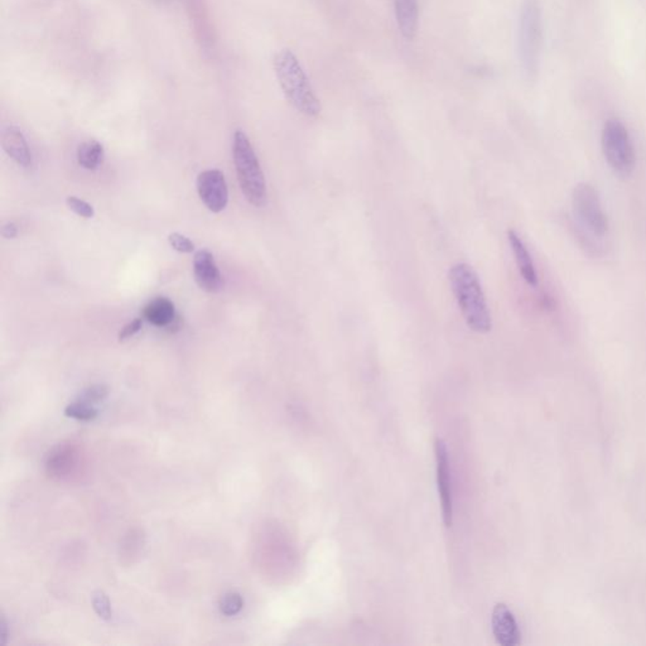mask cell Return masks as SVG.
I'll return each instance as SVG.
<instances>
[{"mask_svg":"<svg viewBox=\"0 0 646 646\" xmlns=\"http://www.w3.org/2000/svg\"><path fill=\"white\" fill-rule=\"evenodd\" d=\"M448 278L469 329L477 334L490 332L493 329L491 313L475 270L469 264L458 262L450 269Z\"/></svg>","mask_w":646,"mask_h":646,"instance_id":"1","label":"cell"},{"mask_svg":"<svg viewBox=\"0 0 646 646\" xmlns=\"http://www.w3.org/2000/svg\"><path fill=\"white\" fill-rule=\"evenodd\" d=\"M274 70L281 89L293 108L303 115L317 118L321 114L319 99L292 51L281 49L275 55Z\"/></svg>","mask_w":646,"mask_h":646,"instance_id":"2","label":"cell"},{"mask_svg":"<svg viewBox=\"0 0 646 646\" xmlns=\"http://www.w3.org/2000/svg\"><path fill=\"white\" fill-rule=\"evenodd\" d=\"M232 156L239 186L246 201L255 208L265 206L268 200L265 177L248 135L241 130L234 134Z\"/></svg>","mask_w":646,"mask_h":646,"instance_id":"3","label":"cell"},{"mask_svg":"<svg viewBox=\"0 0 646 646\" xmlns=\"http://www.w3.org/2000/svg\"><path fill=\"white\" fill-rule=\"evenodd\" d=\"M542 46V8L538 0H524L519 15L518 56L526 79L537 77Z\"/></svg>","mask_w":646,"mask_h":646,"instance_id":"4","label":"cell"},{"mask_svg":"<svg viewBox=\"0 0 646 646\" xmlns=\"http://www.w3.org/2000/svg\"><path fill=\"white\" fill-rule=\"evenodd\" d=\"M602 149L611 170L628 177L635 168V151L628 129L617 119H610L602 132Z\"/></svg>","mask_w":646,"mask_h":646,"instance_id":"5","label":"cell"},{"mask_svg":"<svg viewBox=\"0 0 646 646\" xmlns=\"http://www.w3.org/2000/svg\"><path fill=\"white\" fill-rule=\"evenodd\" d=\"M574 213L581 222L597 236L609 230V220L604 214L597 189L590 183H578L572 194Z\"/></svg>","mask_w":646,"mask_h":646,"instance_id":"6","label":"cell"},{"mask_svg":"<svg viewBox=\"0 0 646 646\" xmlns=\"http://www.w3.org/2000/svg\"><path fill=\"white\" fill-rule=\"evenodd\" d=\"M197 192L205 206L215 214L225 210L229 203V189L225 176L219 170H208L198 175L196 181Z\"/></svg>","mask_w":646,"mask_h":646,"instance_id":"7","label":"cell"},{"mask_svg":"<svg viewBox=\"0 0 646 646\" xmlns=\"http://www.w3.org/2000/svg\"><path fill=\"white\" fill-rule=\"evenodd\" d=\"M436 461H437V485H438L439 500L442 509V518L447 528L453 523V499H452L451 471L450 460L445 442L436 439Z\"/></svg>","mask_w":646,"mask_h":646,"instance_id":"8","label":"cell"},{"mask_svg":"<svg viewBox=\"0 0 646 646\" xmlns=\"http://www.w3.org/2000/svg\"><path fill=\"white\" fill-rule=\"evenodd\" d=\"M194 275L197 286L208 293H217L222 288V275L210 251L202 249L194 256Z\"/></svg>","mask_w":646,"mask_h":646,"instance_id":"9","label":"cell"},{"mask_svg":"<svg viewBox=\"0 0 646 646\" xmlns=\"http://www.w3.org/2000/svg\"><path fill=\"white\" fill-rule=\"evenodd\" d=\"M493 631L496 641L502 646H515L520 644V631L518 622L512 611L504 604H498L493 611Z\"/></svg>","mask_w":646,"mask_h":646,"instance_id":"10","label":"cell"},{"mask_svg":"<svg viewBox=\"0 0 646 646\" xmlns=\"http://www.w3.org/2000/svg\"><path fill=\"white\" fill-rule=\"evenodd\" d=\"M1 146L17 165L23 168L32 165V153L20 129L13 125L6 127L1 133Z\"/></svg>","mask_w":646,"mask_h":646,"instance_id":"11","label":"cell"},{"mask_svg":"<svg viewBox=\"0 0 646 646\" xmlns=\"http://www.w3.org/2000/svg\"><path fill=\"white\" fill-rule=\"evenodd\" d=\"M395 12L396 25L404 39L413 41L419 23L418 0H393Z\"/></svg>","mask_w":646,"mask_h":646,"instance_id":"12","label":"cell"},{"mask_svg":"<svg viewBox=\"0 0 646 646\" xmlns=\"http://www.w3.org/2000/svg\"><path fill=\"white\" fill-rule=\"evenodd\" d=\"M507 239H509V244L512 246V254L515 256V262H517L519 272L523 277V279L531 287H537L538 281H539L537 269H536L534 262L531 259V253L528 251L524 241L521 240V238L519 236L518 232H515V230H509L507 232Z\"/></svg>","mask_w":646,"mask_h":646,"instance_id":"13","label":"cell"},{"mask_svg":"<svg viewBox=\"0 0 646 646\" xmlns=\"http://www.w3.org/2000/svg\"><path fill=\"white\" fill-rule=\"evenodd\" d=\"M144 318L156 327H170L176 319L173 302L165 297H158L148 303L143 311Z\"/></svg>","mask_w":646,"mask_h":646,"instance_id":"14","label":"cell"},{"mask_svg":"<svg viewBox=\"0 0 646 646\" xmlns=\"http://www.w3.org/2000/svg\"><path fill=\"white\" fill-rule=\"evenodd\" d=\"M104 146L98 141H84L77 149V162L87 171H96L104 162Z\"/></svg>","mask_w":646,"mask_h":646,"instance_id":"15","label":"cell"},{"mask_svg":"<svg viewBox=\"0 0 646 646\" xmlns=\"http://www.w3.org/2000/svg\"><path fill=\"white\" fill-rule=\"evenodd\" d=\"M65 415L77 421H92L98 417V409L94 408L91 404L76 400L65 408Z\"/></svg>","mask_w":646,"mask_h":646,"instance_id":"16","label":"cell"},{"mask_svg":"<svg viewBox=\"0 0 646 646\" xmlns=\"http://www.w3.org/2000/svg\"><path fill=\"white\" fill-rule=\"evenodd\" d=\"M72 464V455L68 448H58L57 452L49 456L47 467L49 472H53L58 476L63 475L66 471L71 469Z\"/></svg>","mask_w":646,"mask_h":646,"instance_id":"17","label":"cell"},{"mask_svg":"<svg viewBox=\"0 0 646 646\" xmlns=\"http://www.w3.org/2000/svg\"><path fill=\"white\" fill-rule=\"evenodd\" d=\"M244 607V598L238 592H227L220 601V611L225 616L238 615Z\"/></svg>","mask_w":646,"mask_h":646,"instance_id":"18","label":"cell"},{"mask_svg":"<svg viewBox=\"0 0 646 646\" xmlns=\"http://www.w3.org/2000/svg\"><path fill=\"white\" fill-rule=\"evenodd\" d=\"M92 607L103 620H105V621L111 620L113 610H111L109 597L105 595L104 592H94V595H92Z\"/></svg>","mask_w":646,"mask_h":646,"instance_id":"19","label":"cell"},{"mask_svg":"<svg viewBox=\"0 0 646 646\" xmlns=\"http://www.w3.org/2000/svg\"><path fill=\"white\" fill-rule=\"evenodd\" d=\"M108 394H109V389L105 385H92V386L86 388L85 391L80 394L77 400L94 405L95 403L103 402Z\"/></svg>","mask_w":646,"mask_h":646,"instance_id":"20","label":"cell"},{"mask_svg":"<svg viewBox=\"0 0 646 646\" xmlns=\"http://www.w3.org/2000/svg\"><path fill=\"white\" fill-rule=\"evenodd\" d=\"M66 205L68 208L73 211L75 214L79 215L80 217H84V219H91L95 215V210L92 208L90 203L84 201V200H80L79 197H75V196H70L66 198Z\"/></svg>","mask_w":646,"mask_h":646,"instance_id":"21","label":"cell"},{"mask_svg":"<svg viewBox=\"0 0 646 646\" xmlns=\"http://www.w3.org/2000/svg\"><path fill=\"white\" fill-rule=\"evenodd\" d=\"M168 243L178 253L189 254V253L195 251V243L192 240H189L187 236L179 234V232H172L171 235L168 236Z\"/></svg>","mask_w":646,"mask_h":646,"instance_id":"22","label":"cell"},{"mask_svg":"<svg viewBox=\"0 0 646 646\" xmlns=\"http://www.w3.org/2000/svg\"><path fill=\"white\" fill-rule=\"evenodd\" d=\"M141 326H143V322H141V318H137L134 321H132V322H129L128 324H125V326L122 327V331L119 332V336H118L119 342L127 341L130 337L137 335V334L141 331Z\"/></svg>","mask_w":646,"mask_h":646,"instance_id":"23","label":"cell"},{"mask_svg":"<svg viewBox=\"0 0 646 646\" xmlns=\"http://www.w3.org/2000/svg\"><path fill=\"white\" fill-rule=\"evenodd\" d=\"M1 235L3 238L14 239L18 235V227L13 222H6V225L1 229Z\"/></svg>","mask_w":646,"mask_h":646,"instance_id":"24","label":"cell"},{"mask_svg":"<svg viewBox=\"0 0 646 646\" xmlns=\"http://www.w3.org/2000/svg\"><path fill=\"white\" fill-rule=\"evenodd\" d=\"M6 639H8V623H6V619L1 617V621H0V642H1V645H6Z\"/></svg>","mask_w":646,"mask_h":646,"instance_id":"25","label":"cell"}]
</instances>
